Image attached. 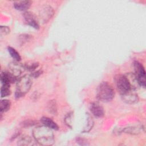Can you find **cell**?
Returning a JSON list of instances; mask_svg holds the SVG:
<instances>
[{
	"label": "cell",
	"mask_w": 146,
	"mask_h": 146,
	"mask_svg": "<svg viewBox=\"0 0 146 146\" xmlns=\"http://www.w3.org/2000/svg\"><path fill=\"white\" fill-rule=\"evenodd\" d=\"M33 135L35 141L40 145L48 146L54 143V136L51 129L44 125L36 127L33 129Z\"/></svg>",
	"instance_id": "6da1fadb"
},
{
	"label": "cell",
	"mask_w": 146,
	"mask_h": 146,
	"mask_svg": "<svg viewBox=\"0 0 146 146\" xmlns=\"http://www.w3.org/2000/svg\"><path fill=\"white\" fill-rule=\"evenodd\" d=\"M114 95V90L107 82H103L98 86L96 96L100 101L103 102H110L113 99Z\"/></svg>",
	"instance_id": "7a4b0ae2"
},
{
	"label": "cell",
	"mask_w": 146,
	"mask_h": 146,
	"mask_svg": "<svg viewBox=\"0 0 146 146\" xmlns=\"http://www.w3.org/2000/svg\"><path fill=\"white\" fill-rule=\"evenodd\" d=\"M32 84L33 82L31 76L25 75L19 78L17 81L15 97L19 98L23 96L29 91Z\"/></svg>",
	"instance_id": "3957f363"
},
{
	"label": "cell",
	"mask_w": 146,
	"mask_h": 146,
	"mask_svg": "<svg viewBox=\"0 0 146 146\" xmlns=\"http://www.w3.org/2000/svg\"><path fill=\"white\" fill-rule=\"evenodd\" d=\"M114 79L116 88L121 95L125 94L131 89L129 81L125 75H116Z\"/></svg>",
	"instance_id": "277c9868"
},
{
	"label": "cell",
	"mask_w": 146,
	"mask_h": 146,
	"mask_svg": "<svg viewBox=\"0 0 146 146\" xmlns=\"http://www.w3.org/2000/svg\"><path fill=\"white\" fill-rule=\"evenodd\" d=\"M135 74L137 77L139 85L143 87H145V71L143 65L138 61L135 60L133 63Z\"/></svg>",
	"instance_id": "5b68a950"
},
{
	"label": "cell",
	"mask_w": 146,
	"mask_h": 146,
	"mask_svg": "<svg viewBox=\"0 0 146 146\" xmlns=\"http://www.w3.org/2000/svg\"><path fill=\"white\" fill-rule=\"evenodd\" d=\"M54 11L49 5L43 6L39 10V17L41 22L43 23H47L53 16Z\"/></svg>",
	"instance_id": "8992f818"
},
{
	"label": "cell",
	"mask_w": 146,
	"mask_h": 146,
	"mask_svg": "<svg viewBox=\"0 0 146 146\" xmlns=\"http://www.w3.org/2000/svg\"><path fill=\"white\" fill-rule=\"evenodd\" d=\"M9 72L17 78L21 75L22 72H23L25 68L24 65L19 63L17 61H14L9 64Z\"/></svg>",
	"instance_id": "52a82bcc"
},
{
	"label": "cell",
	"mask_w": 146,
	"mask_h": 146,
	"mask_svg": "<svg viewBox=\"0 0 146 146\" xmlns=\"http://www.w3.org/2000/svg\"><path fill=\"white\" fill-rule=\"evenodd\" d=\"M23 17L28 25L34 27L35 29H38L39 27L38 21L35 15L30 11H25L23 13Z\"/></svg>",
	"instance_id": "ba28073f"
},
{
	"label": "cell",
	"mask_w": 146,
	"mask_h": 146,
	"mask_svg": "<svg viewBox=\"0 0 146 146\" xmlns=\"http://www.w3.org/2000/svg\"><path fill=\"white\" fill-rule=\"evenodd\" d=\"M121 95L123 101L128 104H133L139 100L138 96L135 92V90L131 89L128 92Z\"/></svg>",
	"instance_id": "9c48e42d"
},
{
	"label": "cell",
	"mask_w": 146,
	"mask_h": 146,
	"mask_svg": "<svg viewBox=\"0 0 146 146\" xmlns=\"http://www.w3.org/2000/svg\"><path fill=\"white\" fill-rule=\"evenodd\" d=\"M90 111L91 113L97 117L103 116L104 113L103 108L98 102H94L91 104Z\"/></svg>",
	"instance_id": "30bf717a"
},
{
	"label": "cell",
	"mask_w": 146,
	"mask_h": 146,
	"mask_svg": "<svg viewBox=\"0 0 146 146\" xmlns=\"http://www.w3.org/2000/svg\"><path fill=\"white\" fill-rule=\"evenodd\" d=\"M17 78L9 72H2L1 74V82L2 84H10L16 81Z\"/></svg>",
	"instance_id": "8fae6325"
},
{
	"label": "cell",
	"mask_w": 146,
	"mask_h": 146,
	"mask_svg": "<svg viewBox=\"0 0 146 146\" xmlns=\"http://www.w3.org/2000/svg\"><path fill=\"white\" fill-rule=\"evenodd\" d=\"M31 3V1H16L14 3V7L17 10L26 11V10L30 8Z\"/></svg>",
	"instance_id": "7c38bea8"
},
{
	"label": "cell",
	"mask_w": 146,
	"mask_h": 146,
	"mask_svg": "<svg viewBox=\"0 0 146 146\" xmlns=\"http://www.w3.org/2000/svg\"><path fill=\"white\" fill-rule=\"evenodd\" d=\"M125 75L127 76V78L129 81L131 89L135 90L137 88L139 87V86H140L138 80L137 79V77L135 74L129 72V73Z\"/></svg>",
	"instance_id": "4fadbf2b"
},
{
	"label": "cell",
	"mask_w": 146,
	"mask_h": 146,
	"mask_svg": "<svg viewBox=\"0 0 146 146\" xmlns=\"http://www.w3.org/2000/svg\"><path fill=\"white\" fill-rule=\"evenodd\" d=\"M41 122L42 123L43 125L51 128V129L54 130H58L59 129V126L58 124L54 121L52 119L48 117H42L40 119Z\"/></svg>",
	"instance_id": "5bb4252c"
},
{
	"label": "cell",
	"mask_w": 146,
	"mask_h": 146,
	"mask_svg": "<svg viewBox=\"0 0 146 146\" xmlns=\"http://www.w3.org/2000/svg\"><path fill=\"white\" fill-rule=\"evenodd\" d=\"M18 145H34V141L32 140V139L26 135H23L19 137V139L18 140L17 143Z\"/></svg>",
	"instance_id": "9a60e30c"
},
{
	"label": "cell",
	"mask_w": 146,
	"mask_h": 146,
	"mask_svg": "<svg viewBox=\"0 0 146 146\" xmlns=\"http://www.w3.org/2000/svg\"><path fill=\"white\" fill-rule=\"evenodd\" d=\"M141 126H132L130 127L125 128L123 129V131L127 133H130L133 135H136L140 133L141 131H142Z\"/></svg>",
	"instance_id": "2e32d148"
},
{
	"label": "cell",
	"mask_w": 146,
	"mask_h": 146,
	"mask_svg": "<svg viewBox=\"0 0 146 146\" xmlns=\"http://www.w3.org/2000/svg\"><path fill=\"white\" fill-rule=\"evenodd\" d=\"M11 106V102L7 99H2L1 101L0 104V111L1 113H3L7 111Z\"/></svg>",
	"instance_id": "e0dca14e"
},
{
	"label": "cell",
	"mask_w": 146,
	"mask_h": 146,
	"mask_svg": "<svg viewBox=\"0 0 146 146\" xmlns=\"http://www.w3.org/2000/svg\"><path fill=\"white\" fill-rule=\"evenodd\" d=\"M8 51L9 52V54H10V56L15 60L17 62H19L21 60V57L19 55V54L17 51V50L11 47H8L7 48Z\"/></svg>",
	"instance_id": "ac0fdd59"
},
{
	"label": "cell",
	"mask_w": 146,
	"mask_h": 146,
	"mask_svg": "<svg viewBox=\"0 0 146 146\" xmlns=\"http://www.w3.org/2000/svg\"><path fill=\"white\" fill-rule=\"evenodd\" d=\"M94 125V121L92 119V117L90 116L88 113H87V124L84 127L83 130L82 131L83 132H89L92 128Z\"/></svg>",
	"instance_id": "d6986e66"
},
{
	"label": "cell",
	"mask_w": 146,
	"mask_h": 146,
	"mask_svg": "<svg viewBox=\"0 0 146 146\" xmlns=\"http://www.w3.org/2000/svg\"><path fill=\"white\" fill-rule=\"evenodd\" d=\"M11 94L10 84H2L1 88V97L3 98L9 96Z\"/></svg>",
	"instance_id": "ffe728a7"
},
{
	"label": "cell",
	"mask_w": 146,
	"mask_h": 146,
	"mask_svg": "<svg viewBox=\"0 0 146 146\" xmlns=\"http://www.w3.org/2000/svg\"><path fill=\"white\" fill-rule=\"evenodd\" d=\"M48 110L52 115H55L56 113L57 108L56 102L54 100H52L49 102V103L48 104Z\"/></svg>",
	"instance_id": "44dd1931"
},
{
	"label": "cell",
	"mask_w": 146,
	"mask_h": 146,
	"mask_svg": "<svg viewBox=\"0 0 146 146\" xmlns=\"http://www.w3.org/2000/svg\"><path fill=\"white\" fill-rule=\"evenodd\" d=\"M24 66H25V69L28 70L29 71H34V70H35V68H36L38 67L39 64H38V63L33 62V63H30L25 64Z\"/></svg>",
	"instance_id": "7402d4cb"
},
{
	"label": "cell",
	"mask_w": 146,
	"mask_h": 146,
	"mask_svg": "<svg viewBox=\"0 0 146 146\" xmlns=\"http://www.w3.org/2000/svg\"><path fill=\"white\" fill-rule=\"evenodd\" d=\"M72 113H68L64 119V121L68 127L71 128L72 127Z\"/></svg>",
	"instance_id": "603a6c76"
},
{
	"label": "cell",
	"mask_w": 146,
	"mask_h": 146,
	"mask_svg": "<svg viewBox=\"0 0 146 146\" xmlns=\"http://www.w3.org/2000/svg\"><path fill=\"white\" fill-rule=\"evenodd\" d=\"M1 29V35H5L8 34L9 33H10V29L7 27V26H1L0 27Z\"/></svg>",
	"instance_id": "cb8c5ba5"
},
{
	"label": "cell",
	"mask_w": 146,
	"mask_h": 146,
	"mask_svg": "<svg viewBox=\"0 0 146 146\" xmlns=\"http://www.w3.org/2000/svg\"><path fill=\"white\" fill-rule=\"evenodd\" d=\"M77 143H78L80 145H88V144L87 143V141H84L83 139H82V138H78L77 139Z\"/></svg>",
	"instance_id": "d4e9b609"
},
{
	"label": "cell",
	"mask_w": 146,
	"mask_h": 146,
	"mask_svg": "<svg viewBox=\"0 0 146 146\" xmlns=\"http://www.w3.org/2000/svg\"><path fill=\"white\" fill-rule=\"evenodd\" d=\"M41 74H42V71L41 70H38V71H35V72H33L32 74H31V76H33L34 78H37Z\"/></svg>",
	"instance_id": "484cf974"
},
{
	"label": "cell",
	"mask_w": 146,
	"mask_h": 146,
	"mask_svg": "<svg viewBox=\"0 0 146 146\" xmlns=\"http://www.w3.org/2000/svg\"><path fill=\"white\" fill-rule=\"evenodd\" d=\"M33 121H30L29 120V121H26L25 122H23V123H22L23 125L25 127H29V126H31V125H33L34 124L33 123Z\"/></svg>",
	"instance_id": "4316f807"
}]
</instances>
